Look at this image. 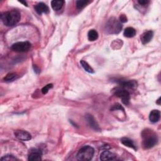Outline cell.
Here are the masks:
<instances>
[{
	"label": "cell",
	"mask_w": 161,
	"mask_h": 161,
	"mask_svg": "<svg viewBox=\"0 0 161 161\" xmlns=\"http://www.w3.org/2000/svg\"><path fill=\"white\" fill-rule=\"evenodd\" d=\"M1 19L6 26L12 27L20 21L21 14L19 11L16 10L9 11L2 14Z\"/></svg>",
	"instance_id": "obj_1"
},
{
	"label": "cell",
	"mask_w": 161,
	"mask_h": 161,
	"mask_svg": "<svg viewBox=\"0 0 161 161\" xmlns=\"http://www.w3.org/2000/svg\"><path fill=\"white\" fill-rule=\"evenodd\" d=\"M143 146L145 148H151L155 146L158 141L156 134L151 130H145L142 132Z\"/></svg>",
	"instance_id": "obj_2"
},
{
	"label": "cell",
	"mask_w": 161,
	"mask_h": 161,
	"mask_svg": "<svg viewBox=\"0 0 161 161\" xmlns=\"http://www.w3.org/2000/svg\"><path fill=\"white\" fill-rule=\"evenodd\" d=\"M95 154V150L93 147L89 145H86L82 147L77 154V159L79 160L88 161L93 158Z\"/></svg>",
	"instance_id": "obj_3"
},
{
	"label": "cell",
	"mask_w": 161,
	"mask_h": 161,
	"mask_svg": "<svg viewBox=\"0 0 161 161\" xmlns=\"http://www.w3.org/2000/svg\"><path fill=\"white\" fill-rule=\"evenodd\" d=\"M122 29L121 23L115 18L111 17L109 19L106 25V30L111 34H117Z\"/></svg>",
	"instance_id": "obj_4"
},
{
	"label": "cell",
	"mask_w": 161,
	"mask_h": 161,
	"mask_svg": "<svg viewBox=\"0 0 161 161\" xmlns=\"http://www.w3.org/2000/svg\"><path fill=\"white\" fill-rule=\"evenodd\" d=\"M113 93L114 94V95L121 98L123 104H125V105H129L130 96L128 91H126L123 88H116L113 90Z\"/></svg>",
	"instance_id": "obj_5"
},
{
	"label": "cell",
	"mask_w": 161,
	"mask_h": 161,
	"mask_svg": "<svg viewBox=\"0 0 161 161\" xmlns=\"http://www.w3.org/2000/svg\"><path fill=\"white\" fill-rule=\"evenodd\" d=\"M31 43L29 42H17L11 46V49L17 52H28L31 48Z\"/></svg>",
	"instance_id": "obj_6"
},
{
	"label": "cell",
	"mask_w": 161,
	"mask_h": 161,
	"mask_svg": "<svg viewBox=\"0 0 161 161\" xmlns=\"http://www.w3.org/2000/svg\"><path fill=\"white\" fill-rule=\"evenodd\" d=\"M42 152L38 148H33L30 149L28 154V160L31 161H36V160H42Z\"/></svg>",
	"instance_id": "obj_7"
},
{
	"label": "cell",
	"mask_w": 161,
	"mask_h": 161,
	"mask_svg": "<svg viewBox=\"0 0 161 161\" xmlns=\"http://www.w3.org/2000/svg\"><path fill=\"white\" fill-rule=\"evenodd\" d=\"M14 134L18 139L22 141H28L31 140L32 139V136L30 133L25 130H17L15 132Z\"/></svg>",
	"instance_id": "obj_8"
},
{
	"label": "cell",
	"mask_w": 161,
	"mask_h": 161,
	"mask_svg": "<svg viewBox=\"0 0 161 161\" xmlns=\"http://www.w3.org/2000/svg\"><path fill=\"white\" fill-rule=\"evenodd\" d=\"M85 118H86V120H87L89 125L91 126L92 129H94L96 131H99L100 130L99 126L97 122L96 121V120L93 117V116H92L91 114H87L85 117Z\"/></svg>",
	"instance_id": "obj_9"
},
{
	"label": "cell",
	"mask_w": 161,
	"mask_h": 161,
	"mask_svg": "<svg viewBox=\"0 0 161 161\" xmlns=\"http://www.w3.org/2000/svg\"><path fill=\"white\" fill-rule=\"evenodd\" d=\"M35 9L39 15H42V13L47 14L49 13V8L43 3H39L36 5Z\"/></svg>",
	"instance_id": "obj_10"
},
{
	"label": "cell",
	"mask_w": 161,
	"mask_h": 161,
	"mask_svg": "<svg viewBox=\"0 0 161 161\" xmlns=\"http://www.w3.org/2000/svg\"><path fill=\"white\" fill-rule=\"evenodd\" d=\"M100 159L103 161L114 160L117 159V156L115 154L110 151H105L100 154Z\"/></svg>",
	"instance_id": "obj_11"
},
{
	"label": "cell",
	"mask_w": 161,
	"mask_h": 161,
	"mask_svg": "<svg viewBox=\"0 0 161 161\" xmlns=\"http://www.w3.org/2000/svg\"><path fill=\"white\" fill-rule=\"evenodd\" d=\"M119 84L123 88H129L133 89L135 88L137 86V83L135 80H120Z\"/></svg>",
	"instance_id": "obj_12"
},
{
	"label": "cell",
	"mask_w": 161,
	"mask_h": 161,
	"mask_svg": "<svg viewBox=\"0 0 161 161\" xmlns=\"http://www.w3.org/2000/svg\"><path fill=\"white\" fill-rule=\"evenodd\" d=\"M154 33L152 31L149 30L144 33L141 36V41L143 44H146L150 42L153 38Z\"/></svg>",
	"instance_id": "obj_13"
},
{
	"label": "cell",
	"mask_w": 161,
	"mask_h": 161,
	"mask_svg": "<svg viewBox=\"0 0 161 161\" xmlns=\"http://www.w3.org/2000/svg\"><path fill=\"white\" fill-rule=\"evenodd\" d=\"M160 118V112L157 110H152L149 114V120L152 123H157Z\"/></svg>",
	"instance_id": "obj_14"
},
{
	"label": "cell",
	"mask_w": 161,
	"mask_h": 161,
	"mask_svg": "<svg viewBox=\"0 0 161 161\" xmlns=\"http://www.w3.org/2000/svg\"><path fill=\"white\" fill-rule=\"evenodd\" d=\"M121 142L125 146H126L129 148H132L134 149L135 151L137 150V147H136L135 145L134 144L133 142L131 139H129V138H125V137L122 138V139H121Z\"/></svg>",
	"instance_id": "obj_15"
},
{
	"label": "cell",
	"mask_w": 161,
	"mask_h": 161,
	"mask_svg": "<svg viewBox=\"0 0 161 161\" xmlns=\"http://www.w3.org/2000/svg\"><path fill=\"white\" fill-rule=\"evenodd\" d=\"M123 35L127 38L133 37L136 35V30L132 27H127L124 30Z\"/></svg>",
	"instance_id": "obj_16"
},
{
	"label": "cell",
	"mask_w": 161,
	"mask_h": 161,
	"mask_svg": "<svg viewBox=\"0 0 161 161\" xmlns=\"http://www.w3.org/2000/svg\"><path fill=\"white\" fill-rule=\"evenodd\" d=\"M18 78V76L17 73H8L3 79L4 81L6 83H9V82H13L16 79Z\"/></svg>",
	"instance_id": "obj_17"
},
{
	"label": "cell",
	"mask_w": 161,
	"mask_h": 161,
	"mask_svg": "<svg viewBox=\"0 0 161 161\" xmlns=\"http://www.w3.org/2000/svg\"><path fill=\"white\" fill-rule=\"evenodd\" d=\"M64 4V1H52L51 2V6L53 9L55 11H59L62 9Z\"/></svg>",
	"instance_id": "obj_18"
},
{
	"label": "cell",
	"mask_w": 161,
	"mask_h": 161,
	"mask_svg": "<svg viewBox=\"0 0 161 161\" xmlns=\"http://www.w3.org/2000/svg\"><path fill=\"white\" fill-rule=\"evenodd\" d=\"M88 37L89 41H95L98 38V33L95 30H90L88 33Z\"/></svg>",
	"instance_id": "obj_19"
},
{
	"label": "cell",
	"mask_w": 161,
	"mask_h": 161,
	"mask_svg": "<svg viewBox=\"0 0 161 161\" xmlns=\"http://www.w3.org/2000/svg\"><path fill=\"white\" fill-rule=\"evenodd\" d=\"M80 64H81L82 67L84 68V69L86 72H88V73H95V71H94V70H93V69L92 68V67L88 64V63L87 62L82 60V61H80Z\"/></svg>",
	"instance_id": "obj_20"
},
{
	"label": "cell",
	"mask_w": 161,
	"mask_h": 161,
	"mask_svg": "<svg viewBox=\"0 0 161 161\" xmlns=\"http://www.w3.org/2000/svg\"><path fill=\"white\" fill-rule=\"evenodd\" d=\"M89 3V1H88V0H79L76 2L77 8L79 9H81L86 6Z\"/></svg>",
	"instance_id": "obj_21"
},
{
	"label": "cell",
	"mask_w": 161,
	"mask_h": 161,
	"mask_svg": "<svg viewBox=\"0 0 161 161\" xmlns=\"http://www.w3.org/2000/svg\"><path fill=\"white\" fill-rule=\"evenodd\" d=\"M1 160L2 161H14V160H18V159H17L15 157L11 155H6L1 158Z\"/></svg>",
	"instance_id": "obj_22"
},
{
	"label": "cell",
	"mask_w": 161,
	"mask_h": 161,
	"mask_svg": "<svg viewBox=\"0 0 161 161\" xmlns=\"http://www.w3.org/2000/svg\"><path fill=\"white\" fill-rule=\"evenodd\" d=\"M53 87V84H49L47 86H44L42 89V93L43 95H45V94H47L48 93V91L49 90L52 88Z\"/></svg>",
	"instance_id": "obj_23"
},
{
	"label": "cell",
	"mask_w": 161,
	"mask_h": 161,
	"mask_svg": "<svg viewBox=\"0 0 161 161\" xmlns=\"http://www.w3.org/2000/svg\"><path fill=\"white\" fill-rule=\"evenodd\" d=\"M123 110L124 111V108L120 105V104H116L114 105V106H113V107L111 108V111H114V110Z\"/></svg>",
	"instance_id": "obj_24"
},
{
	"label": "cell",
	"mask_w": 161,
	"mask_h": 161,
	"mask_svg": "<svg viewBox=\"0 0 161 161\" xmlns=\"http://www.w3.org/2000/svg\"><path fill=\"white\" fill-rule=\"evenodd\" d=\"M138 3L142 6H146L148 4L149 2L147 0H139V1H138Z\"/></svg>",
	"instance_id": "obj_25"
},
{
	"label": "cell",
	"mask_w": 161,
	"mask_h": 161,
	"mask_svg": "<svg viewBox=\"0 0 161 161\" xmlns=\"http://www.w3.org/2000/svg\"><path fill=\"white\" fill-rule=\"evenodd\" d=\"M120 21L122 23H125L127 21V18L125 15H121L120 17Z\"/></svg>",
	"instance_id": "obj_26"
},
{
	"label": "cell",
	"mask_w": 161,
	"mask_h": 161,
	"mask_svg": "<svg viewBox=\"0 0 161 161\" xmlns=\"http://www.w3.org/2000/svg\"><path fill=\"white\" fill-rule=\"evenodd\" d=\"M20 3H22V4H24V5H25V6H27V3H26L25 2H20Z\"/></svg>",
	"instance_id": "obj_27"
},
{
	"label": "cell",
	"mask_w": 161,
	"mask_h": 161,
	"mask_svg": "<svg viewBox=\"0 0 161 161\" xmlns=\"http://www.w3.org/2000/svg\"><path fill=\"white\" fill-rule=\"evenodd\" d=\"M160 98H159L157 99V104H158V105H160Z\"/></svg>",
	"instance_id": "obj_28"
}]
</instances>
